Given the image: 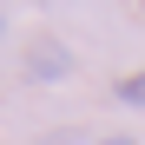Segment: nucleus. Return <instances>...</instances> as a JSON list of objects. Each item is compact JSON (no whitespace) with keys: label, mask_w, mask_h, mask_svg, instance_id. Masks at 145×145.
<instances>
[{"label":"nucleus","mask_w":145,"mask_h":145,"mask_svg":"<svg viewBox=\"0 0 145 145\" xmlns=\"http://www.w3.org/2000/svg\"><path fill=\"white\" fill-rule=\"evenodd\" d=\"M20 66H27V79L53 86V79H66V72H72V46H66V40H53V33H33Z\"/></svg>","instance_id":"1"},{"label":"nucleus","mask_w":145,"mask_h":145,"mask_svg":"<svg viewBox=\"0 0 145 145\" xmlns=\"http://www.w3.org/2000/svg\"><path fill=\"white\" fill-rule=\"evenodd\" d=\"M119 99H125V106H145V72H138V79H119Z\"/></svg>","instance_id":"2"},{"label":"nucleus","mask_w":145,"mask_h":145,"mask_svg":"<svg viewBox=\"0 0 145 145\" xmlns=\"http://www.w3.org/2000/svg\"><path fill=\"white\" fill-rule=\"evenodd\" d=\"M106 145H132V138H106Z\"/></svg>","instance_id":"3"}]
</instances>
